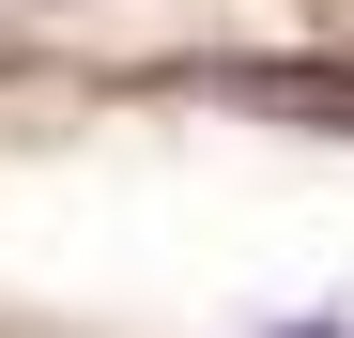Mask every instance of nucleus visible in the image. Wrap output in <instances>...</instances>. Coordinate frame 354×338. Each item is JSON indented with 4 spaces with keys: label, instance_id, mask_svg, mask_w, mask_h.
<instances>
[{
    "label": "nucleus",
    "instance_id": "1",
    "mask_svg": "<svg viewBox=\"0 0 354 338\" xmlns=\"http://www.w3.org/2000/svg\"><path fill=\"white\" fill-rule=\"evenodd\" d=\"M277 338H354V323H277Z\"/></svg>",
    "mask_w": 354,
    "mask_h": 338
}]
</instances>
